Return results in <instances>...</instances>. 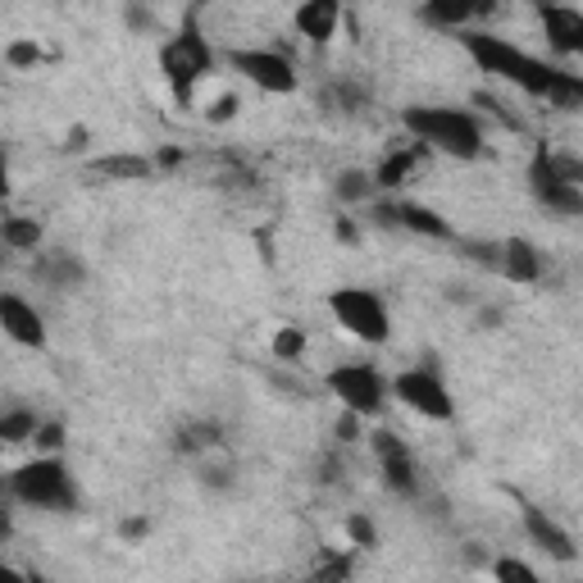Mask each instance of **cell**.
Masks as SVG:
<instances>
[{
    "instance_id": "obj_1",
    "label": "cell",
    "mask_w": 583,
    "mask_h": 583,
    "mask_svg": "<svg viewBox=\"0 0 583 583\" xmlns=\"http://www.w3.org/2000/svg\"><path fill=\"white\" fill-rule=\"evenodd\" d=\"M465 55H470L483 74H493L510 87H520L529 101H547L552 110H579L583 105V78L570 74V68H556L538 55L520 51L510 46L506 37H493V33H465L460 37Z\"/></svg>"
},
{
    "instance_id": "obj_2",
    "label": "cell",
    "mask_w": 583,
    "mask_h": 583,
    "mask_svg": "<svg viewBox=\"0 0 583 583\" xmlns=\"http://www.w3.org/2000/svg\"><path fill=\"white\" fill-rule=\"evenodd\" d=\"M402 124L419 147L442 151L452 160H479L483 155V124L479 114L460 105H410L402 110Z\"/></svg>"
},
{
    "instance_id": "obj_3",
    "label": "cell",
    "mask_w": 583,
    "mask_h": 583,
    "mask_svg": "<svg viewBox=\"0 0 583 583\" xmlns=\"http://www.w3.org/2000/svg\"><path fill=\"white\" fill-rule=\"evenodd\" d=\"M10 487H14V502L18 506H33V510H51V516H68L78 510V487L74 474H68L64 456L55 452H37V460H23L18 470H10Z\"/></svg>"
},
{
    "instance_id": "obj_4",
    "label": "cell",
    "mask_w": 583,
    "mask_h": 583,
    "mask_svg": "<svg viewBox=\"0 0 583 583\" xmlns=\"http://www.w3.org/2000/svg\"><path fill=\"white\" fill-rule=\"evenodd\" d=\"M529 192L547 215L574 219V215H583V165L574 155L538 147L529 160Z\"/></svg>"
},
{
    "instance_id": "obj_5",
    "label": "cell",
    "mask_w": 583,
    "mask_h": 583,
    "mask_svg": "<svg viewBox=\"0 0 583 583\" xmlns=\"http://www.w3.org/2000/svg\"><path fill=\"white\" fill-rule=\"evenodd\" d=\"M329 315L338 319V329H346L365 346H383L392 338V315H388L383 296L375 288H356V283L333 288L329 292Z\"/></svg>"
},
{
    "instance_id": "obj_6",
    "label": "cell",
    "mask_w": 583,
    "mask_h": 583,
    "mask_svg": "<svg viewBox=\"0 0 583 583\" xmlns=\"http://www.w3.org/2000/svg\"><path fill=\"white\" fill-rule=\"evenodd\" d=\"M160 68H165V78H169L178 101H188L192 87L210 74V68H215V51H210V41L201 37L197 18L182 23L174 41H165V51H160Z\"/></svg>"
},
{
    "instance_id": "obj_7",
    "label": "cell",
    "mask_w": 583,
    "mask_h": 583,
    "mask_svg": "<svg viewBox=\"0 0 583 583\" xmlns=\"http://www.w3.org/2000/svg\"><path fill=\"white\" fill-rule=\"evenodd\" d=\"M324 388L338 396L342 410H356L360 419H379L388 410V379L379 375L375 365H365V360L333 365L329 379H324Z\"/></svg>"
},
{
    "instance_id": "obj_8",
    "label": "cell",
    "mask_w": 583,
    "mask_h": 583,
    "mask_svg": "<svg viewBox=\"0 0 583 583\" xmlns=\"http://www.w3.org/2000/svg\"><path fill=\"white\" fill-rule=\"evenodd\" d=\"M392 396H396V402H402L406 410L424 415V419H438V424L456 419V396H452L447 383H442V375H438L433 365L402 369V375L392 379Z\"/></svg>"
},
{
    "instance_id": "obj_9",
    "label": "cell",
    "mask_w": 583,
    "mask_h": 583,
    "mask_svg": "<svg viewBox=\"0 0 583 583\" xmlns=\"http://www.w3.org/2000/svg\"><path fill=\"white\" fill-rule=\"evenodd\" d=\"M232 74H242L255 91H269V97H292L296 91V64L283 51H269V46H242V51L224 55Z\"/></svg>"
},
{
    "instance_id": "obj_10",
    "label": "cell",
    "mask_w": 583,
    "mask_h": 583,
    "mask_svg": "<svg viewBox=\"0 0 583 583\" xmlns=\"http://www.w3.org/2000/svg\"><path fill=\"white\" fill-rule=\"evenodd\" d=\"M369 438V452H375L379 460V479L392 497H415L419 493V470H415V456L402 438H396L392 429H375V433H365Z\"/></svg>"
},
{
    "instance_id": "obj_11",
    "label": "cell",
    "mask_w": 583,
    "mask_h": 583,
    "mask_svg": "<svg viewBox=\"0 0 583 583\" xmlns=\"http://www.w3.org/2000/svg\"><path fill=\"white\" fill-rule=\"evenodd\" d=\"M375 224H379V228L415 232V238H429V242H452V238H456L452 224L442 219L433 205H419V201L392 197V192H388V201H375Z\"/></svg>"
},
{
    "instance_id": "obj_12",
    "label": "cell",
    "mask_w": 583,
    "mask_h": 583,
    "mask_svg": "<svg viewBox=\"0 0 583 583\" xmlns=\"http://www.w3.org/2000/svg\"><path fill=\"white\" fill-rule=\"evenodd\" d=\"M0 333H5L10 342H18V346H28V352H41L46 346V319H41V310L33 306L28 296L0 292Z\"/></svg>"
},
{
    "instance_id": "obj_13",
    "label": "cell",
    "mask_w": 583,
    "mask_h": 583,
    "mask_svg": "<svg viewBox=\"0 0 583 583\" xmlns=\"http://www.w3.org/2000/svg\"><path fill=\"white\" fill-rule=\"evenodd\" d=\"M538 23L547 33V46L556 55H579L583 51V14L566 0H552V5H538Z\"/></svg>"
},
{
    "instance_id": "obj_14",
    "label": "cell",
    "mask_w": 583,
    "mask_h": 583,
    "mask_svg": "<svg viewBox=\"0 0 583 583\" xmlns=\"http://www.w3.org/2000/svg\"><path fill=\"white\" fill-rule=\"evenodd\" d=\"M338 23H342V0H301L292 14V28L310 46H329L338 37Z\"/></svg>"
},
{
    "instance_id": "obj_15",
    "label": "cell",
    "mask_w": 583,
    "mask_h": 583,
    "mask_svg": "<svg viewBox=\"0 0 583 583\" xmlns=\"http://www.w3.org/2000/svg\"><path fill=\"white\" fill-rule=\"evenodd\" d=\"M497 274L506 278V283H520V288L538 283L543 278V251L529 238H506L502 251H497Z\"/></svg>"
},
{
    "instance_id": "obj_16",
    "label": "cell",
    "mask_w": 583,
    "mask_h": 583,
    "mask_svg": "<svg viewBox=\"0 0 583 583\" xmlns=\"http://www.w3.org/2000/svg\"><path fill=\"white\" fill-rule=\"evenodd\" d=\"M524 533H529V543H533V547H543V552L552 556V561H561V566H570L574 556H579L570 533H566L561 524H556V520L547 516V510H538V506H524Z\"/></svg>"
},
{
    "instance_id": "obj_17",
    "label": "cell",
    "mask_w": 583,
    "mask_h": 583,
    "mask_svg": "<svg viewBox=\"0 0 583 583\" xmlns=\"http://www.w3.org/2000/svg\"><path fill=\"white\" fill-rule=\"evenodd\" d=\"M87 174L91 178H110V182H151L155 178V160L137 155V151H110V155L87 160Z\"/></svg>"
},
{
    "instance_id": "obj_18",
    "label": "cell",
    "mask_w": 583,
    "mask_h": 583,
    "mask_svg": "<svg viewBox=\"0 0 583 583\" xmlns=\"http://www.w3.org/2000/svg\"><path fill=\"white\" fill-rule=\"evenodd\" d=\"M493 10H497V0H424L419 18H424L429 28H465L470 18H483Z\"/></svg>"
},
{
    "instance_id": "obj_19",
    "label": "cell",
    "mask_w": 583,
    "mask_h": 583,
    "mask_svg": "<svg viewBox=\"0 0 583 583\" xmlns=\"http://www.w3.org/2000/svg\"><path fill=\"white\" fill-rule=\"evenodd\" d=\"M33 274H37L51 292H74L83 278H87L83 261H78V255H68V251H41L37 265H33Z\"/></svg>"
},
{
    "instance_id": "obj_20",
    "label": "cell",
    "mask_w": 583,
    "mask_h": 583,
    "mask_svg": "<svg viewBox=\"0 0 583 583\" xmlns=\"http://www.w3.org/2000/svg\"><path fill=\"white\" fill-rule=\"evenodd\" d=\"M429 147H396V151H388L383 160H379V169H375V188L379 192H402V182H410V174H415V165H419V155H424Z\"/></svg>"
},
{
    "instance_id": "obj_21",
    "label": "cell",
    "mask_w": 583,
    "mask_h": 583,
    "mask_svg": "<svg viewBox=\"0 0 583 583\" xmlns=\"http://www.w3.org/2000/svg\"><path fill=\"white\" fill-rule=\"evenodd\" d=\"M41 242H46L41 219H33V215H5L0 219V246H5L10 255H33V251H41Z\"/></svg>"
},
{
    "instance_id": "obj_22",
    "label": "cell",
    "mask_w": 583,
    "mask_h": 583,
    "mask_svg": "<svg viewBox=\"0 0 583 583\" xmlns=\"http://www.w3.org/2000/svg\"><path fill=\"white\" fill-rule=\"evenodd\" d=\"M224 442V429L210 424V419H197V424H182L174 438V452L178 456H201V452H215Z\"/></svg>"
},
{
    "instance_id": "obj_23",
    "label": "cell",
    "mask_w": 583,
    "mask_h": 583,
    "mask_svg": "<svg viewBox=\"0 0 583 583\" xmlns=\"http://www.w3.org/2000/svg\"><path fill=\"white\" fill-rule=\"evenodd\" d=\"M37 410L33 406H5L0 410V447H18V442H33L37 433Z\"/></svg>"
},
{
    "instance_id": "obj_24",
    "label": "cell",
    "mask_w": 583,
    "mask_h": 583,
    "mask_svg": "<svg viewBox=\"0 0 583 583\" xmlns=\"http://www.w3.org/2000/svg\"><path fill=\"white\" fill-rule=\"evenodd\" d=\"M375 174L369 169H342L338 178H333V197H338V205H365V201H375Z\"/></svg>"
},
{
    "instance_id": "obj_25",
    "label": "cell",
    "mask_w": 583,
    "mask_h": 583,
    "mask_svg": "<svg viewBox=\"0 0 583 583\" xmlns=\"http://www.w3.org/2000/svg\"><path fill=\"white\" fill-rule=\"evenodd\" d=\"M306 346H310L306 329H301V324H283V329L274 333V342H269V356L278 365H296L301 356H306Z\"/></svg>"
},
{
    "instance_id": "obj_26",
    "label": "cell",
    "mask_w": 583,
    "mask_h": 583,
    "mask_svg": "<svg viewBox=\"0 0 583 583\" xmlns=\"http://www.w3.org/2000/svg\"><path fill=\"white\" fill-rule=\"evenodd\" d=\"M41 60H46V51H41L33 37H18V41L5 46V64H10V68H37Z\"/></svg>"
},
{
    "instance_id": "obj_27",
    "label": "cell",
    "mask_w": 583,
    "mask_h": 583,
    "mask_svg": "<svg viewBox=\"0 0 583 583\" xmlns=\"http://www.w3.org/2000/svg\"><path fill=\"white\" fill-rule=\"evenodd\" d=\"M493 579H502V583H538V570L516 561V556H502V561H493Z\"/></svg>"
},
{
    "instance_id": "obj_28",
    "label": "cell",
    "mask_w": 583,
    "mask_h": 583,
    "mask_svg": "<svg viewBox=\"0 0 583 583\" xmlns=\"http://www.w3.org/2000/svg\"><path fill=\"white\" fill-rule=\"evenodd\" d=\"M333 438H338V447H352V442L365 438V419H360L356 410H342L338 424H333Z\"/></svg>"
},
{
    "instance_id": "obj_29",
    "label": "cell",
    "mask_w": 583,
    "mask_h": 583,
    "mask_svg": "<svg viewBox=\"0 0 583 583\" xmlns=\"http://www.w3.org/2000/svg\"><path fill=\"white\" fill-rule=\"evenodd\" d=\"M33 442H37V452H51V456L64 452V424H60V419H41Z\"/></svg>"
},
{
    "instance_id": "obj_30",
    "label": "cell",
    "mask_w": 583,
    "mask_h": 583,
    "mask_svg": "<svg viewBox=\"0 0 583 583\" xmlns=\"http://www.w3.org/2000/svg\"><path fill=\"white\" fill-rule=\"evenodd\" d=\"M346 538H352V547H379V529L369 516H352L346 520Z\"/></svg>"
},
{
    "instance_id": "obj_31",
    "label": "cell",
    "mask_w": 583,
    "mask_h": 583,
    "mask_svg": "<svg viewBox=\"0 0 583 583\" xmlns=\"http://www.w3.org/2000/svg\"><path fill=\"white\" fill-rule=\"evenodd\" d=\"M315 479H319V483H342V447H333V452L319 456Z\"/></svg>"
},
{
    "instance_id": "obj_32",
    "label": "cell",
    "mask_w": 583,
    "mask_h": 583,
    "mask_svg": "<svg viewBox=\"0 0 583 583\" xmlns=\"http://www.w3.org/2000/svg\"><path fill=\"white\" fill-rule=\"evenodd\" d=\"M497 251H502V242H465V255L479 269H497Z\"/></svg>"
},
{
    "instance_id": "obj_33",
    "label": "cell",
    "mask_w": 583,
    "mask_h": 583,
    "mask_svg": "<svg viewBox=\"0 0 583 583\" xmlns=\"http://www.w3.org/2000/svg\"><path fill=\"white\" fill-rule=\"evenodd\" d=\"M201 483L205 487H228L232 483V465H201Z\"/></svg>"
},
{
    "instance_id": "obj_34",
    "label": "cell",
    "mask_w": 583,
    "mask_h": 583,
    "mask_svg": "<svg viewBox=\"0 0 583 583\" xmlns=\"http://www.w3.org/2000/svg\"><path fill=\"white\" fill-rule=\"evenodd\" d=\"M232 114H238V97H224V101H215L205 110V119L210 124H224V119H232Z\"/></svg>"
},
{
    "instance_id": "obj_35",
    "label": "cell",
    "mask_w": 583,
    "mask_h": 583,
    "mask_svg": "<svg viewBox=\"0 0 583 583\" xmlns=\"http://www.w3.org/2000/svg\"><path fill=\"white\" fill-rule=\"evenodd\" d=\"M119 533H124V538H128V543H142V538H147V533H151V520H142V516H132V520H124V524H119Z\"/></svg>"
},
{
    "instance_id": "obj_36",
    "label": "cell",
    "mask_w": 583,
    "mask_h": 583,
    "mask_svg": "<svg viewBox=\"0 0 583 583\" xmlns=\"http://www.w3.org/2000/svg\"><path fill=\"white\" fill-rule=\"evenodd\" d=\"M151 160H155V174H160V169H178V165H182V151H178V147H160Z\"/></svg>"
},
{
    "instance_id": "obj_37",
    "label": "cell",
    "mask_w": 583,
    "mask_h": 583,
    "mask_svg": "<svg viewBox=\"0 0 583 583\" xmlns=\"http://www.w3.org/2000/svg\"><path fill=\"white\" fill-rule=\"evenodd\" d=\"M315 574L319 579H346V574H352V561H329V556H324Z\"/></svg>"
},
{
    "instance_id": "obj_38",
    "label": "cell",
    "mask_w": 583,
    "mask_h": 583,
    "mask_svg": "<svg viewBox=\"0 0 583 583\" xmlns=\"http://www.w3.org/2000/svg\"><path fill=\"white\" fill-rule=\"evenodd\" d=\"M333 232H338V242H346V246H356V242H360V228H356L352 219H346V215H338Z\"/></svg>"
},
{
    "instance_id": "obj_39",
    "label": "cell",
    "mask_w": 583,
    "mask_h": 583,
    "mask_svg": "<svg viewBox=\"0 0 583 583\" xmlns=\"http://www.w3.org/2000/svg\"><path fill=\"white\" fill-rule=\"evenodd\" d=\"M10 538H14V516H10V506H0V547Z\"/></svg>"
},
{
    "instance_id": "obj_40",
    "label": "cell",
    "mask_w": 583,
    "mask_h": 583,
    "mask_svg": "<svg viewBox=\"0 0 583 583\" xmlns=\"http://www.w3.org/2000/svg\"><path fill=\"white\" fill-rule=\"evenodd\" d=\"M10 197V160H5V147H0V201Z\"/></svg>"
},
{
    "instance_id": "obj_41",
    "label": "cell",
    "mask_w": 583,
    "mask_h": 583,
    "mask_svg": "<svg viewBox=\"0 0 583 583\" xmlns=\"http://www.w3.org/2000/svg\"><path fill=\"white\" fill-rule=\"evenodd\" d=\"M14 502V487H10V474H0V506Z\"/></svg>"
},
{
    "instance_id": "obj_42",
    "label": "cell",
    "mask_w": 583,
    "mask_h": 583,
    "mask_svg": "<svg viewBox=\"0 0 583 583\" xmlns=\"http://www.w3.org/2000/svg\"><path fill=\"white\" fill-rule=\"evenodd\" d=\"M18 579H23V570H14V566L0 561V583H18Z\"/></svg>"
},
{
    "instance_id": "obj_43",
    "label": "cell",
    "mask_w": 583,
    "mask_h": 583,
    "mask_svg": "<svg viewBox=\"0 0 583 583\" xmlns=\"http://www.w3.org/2000/svg\"><path fill=\"white\" fill-rule=\"evenodd\" d=\"M5 255H10V251H5V246H0V274H5V265H10V261H5Z\"/></svg>"
},
{
    "instance_id": "obj_44",
    "label": "cell",
    "mask_w": 583,
    "mask_h": 583,
    "mask_svg": "<svg viewBox=\"0 0 583 583\" xmlns=\"http://www.w3.org/2000/svg\"><path fill=\"white\" fill-rule=\"evenodd\" d=\"M533 5H552V0H533Z\"/></svg>"
}]
</instances>
